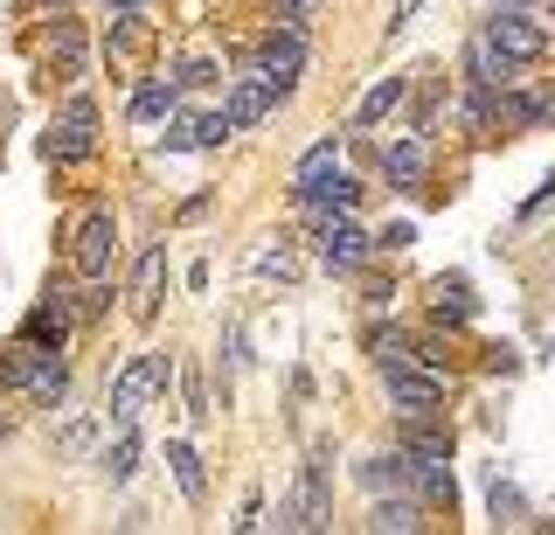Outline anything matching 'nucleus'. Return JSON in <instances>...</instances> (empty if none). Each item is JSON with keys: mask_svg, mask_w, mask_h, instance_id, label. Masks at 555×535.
<instances>
[{"mask_svg": "<svg viewBox=\"0 0 555 535\" xmlns=\"http://www.w3.org/2000/svg\"><path fill=\"white\" fill-rule=\"evenodd\" d=\"M257 271H264V279H299V257H292V251H264Z\"/></svg>", "mask_w": 555, "mask_h": 535, "instance_id": "obj_27", "label": "nucleus"}, {"mask_svg": "<svg viewBox=\"0 0 555 535\" xmlns=\"http://www.w3.org/2000/svg\"><path fill=\"white\" fill-rule=\"evenodd\" d=\"M181 396H188V418H195V424H208V418H216V410H208V390H202V375H195V369L181 375Z\"/></svg>", "mask_w": 555, "mask_h": 535, "instance_id": "obj_26", "label": "nucleus"}, {"mask_svg": "<svg viewBox=\"0 0 555 535\" xmlns=\"http://www.w3.org/2000/svg\"><path fill=\"white\" fill-rule=\"evenodd\" d=\"M216 77H222V71H216V56H188L173 84H181V91H202V84H216Z\"/></svg>", "mask_w": 555, "mask_h": 535, "instance_id": "obj_25", "label": "nucleus"}, {"mask_svg": "<svg viewBox=\"0 0 555 535\" xmlns=\"http://www.w3.org/2000/svg\"><path fill=\"white\" fill-rule=\"evenodd\" d=\"M334 167H340V140H320V147H306V161L292 167V188H306V181L334 175Z\"/></svg>", "mask_w": 555, "mask_h": 535, "instance_id": "obj_23", "label": "nucleus"}, {"mask_svg": "<svg viewBox=\"0 0 555 535\" xmlns=\"http://www.w3.org/2000/svg\"><path fill=\"white\" fill-rule=\"evenodd\" d=\"M63 334H69V306H63V300H56V306H35L28 327H22L28 348H63Z\"/></svg>", "mask_w": 555, "mask_h": 535, "instance_id": "obj_15", "label": "nucleus"}, {"mask_svg": "<svg viewBox=\"0 0 555 535\" xmlns=\"http://www.w3.org/2000/svg\"><path fill=\"white\" fill-rule=\"evenodd\" d=\"M132 473H139V431L118 424V438L104 445V480H112V487H126Z\"/></svg>", "mask_w": 555, "mask_h": 535, "instance_id": "obj_17", "label": "nucleus"}, {"mask_svg": "<svg viewBox=\"0 0 555 535\" xmlns=\"http://www.w3.org/2000/svg\"><path fill=\"white\" fill-rule=\"evenodd\" d=\"M479 36L493 42V49H500V56H507V63H534V56H542V49H548V28L534 22V14H520V8H500L493 22L479 28Z\"/></svg>", "mask_w": 555, "mask_h": 535, "instance_id": "obj_4", "label": "nucleus"}, {"mask_svg": "<svg viewBox=\"0 0 555 535\" xmlns=\"http://www.w3.org/2000/svg\"><path fill=\"white\" fill-rule=\"evenodd\" d=\"M382 244H389V251H410V244H416V230H410V222H396V230H382V237H375V251H382Z\"/></svg>", "mask_w": 555, "mask_h": 535, "instance_id": "obj_31", "label": "nucleus"}, {"mask_svg": "<svg viewBox=\"0 0 555 535\" xmlns=\"http://www.w3.org/2000/svg\"><path fill=\"white\" fill-rule=\"evenodd\" d=\"M112 251H118V222H112V209H91L77 222V271H83V285L112 271Z\"/></svg>", "mask_w": 555, "mask_h": 535, "instance_id": "obj_7", "label": "nucleus"}, {"mask_svg": "<svg viewBox=\"0 0 555 535\" xmlns=\"http://www.w3.org/2000/svg\"><path fill=\"white\" fill-rule=\"evenodd\" d=\"M188 132H195V147H222L236 132V118L230 112H202V118H188Z\"/></svg>", "mask_w": 555, "mask_h": 535, "instance_id": "obj_24", "label": "nucleus"}, {"mask_svg": "<svg viewBox=\"0 0 555 535\" xmlns=\"http://www.w3.org/2000/svg\"><path fill=\"white\" fill-rule=\"evenodd\" d=\"M42 153H49V161H56V167H77V161H91V153H98V105H91V98H69V105H63V118H56V126H49V140H42Z\"/></svg>", "mask_w": 555, "mask_h": 535, "instance_id": "obj_2", "label": "nucleus"}, {"mask_svg": "<svg viewBox=\"0 0 555 535\" xmlns=\"http://www.w3.org/2000/svg\"><path fill=\"white\" fill-rule=\"evenodd\" d=\"M83 445H91V418H77V424H69L63 438H56V453H63V459H77Z\"/></svg>", "mask_w": 555, "mask_h": 535, "instance_id": "obj_28", "label": "nucleus"}, {"mask_svg": "<svg viewBox=\"0 0 555 535\" xmlns=\"http://www.w3.org/2000/svg\"><path fill=\"white\" fill-rule=\"evenodd\" d=\"M354 480H361L369 494H382V487H403V480H410V459H403V453H389V459H361V466H354Z\"/></svg>", "mask_w": 555, "mask_h": 535, "instance_id": "obj_20", "label": "nucleus"}, {"mask_svg": "<svg viewBox=\"0 0 555 535\" xmlns=\"http://www.w3.org/2000/svg\"><path fill=\"white\" fill-rule=\"evenodd\" d=\"M403 459H410V453H403ZM410 480L424 487V500H444V514H451L459 487H451V466H444V459H410Z\"/></svg>", "mask_w": 555, "mask_h": 535, "instance_id": "obj_18", "label": "nucleus"}, {"mask_svg": "<svg viewBox=\"0 0 555 535\" xmlns=\"http://www.w3.org/2000/svg\"><path fill=\"white\" fill-rule=\"evenodd\" d=\"M382 390H389V404L403 410V418H430V410L444 404V375L424 369L416 348H410V361H389V369H382Z\"/></svg>", "mask_w": 555, "mask_h": 535, "instance_id": "obj_1", "label": "nucleus"}, {"mask_svg": "<svg viewBox=\"0 0 555 535\" xmlns=\"http://www.w3.org/2000/svg\"><path fill=\"white\" fill-rule=\"evenodd\" d=\"M222 112L236 118V132H243V126H257V118H271V112H278V84H271L264 71H243V77L230 84V105H222Z\"/></svg>", "mask_w": 555, "mask_h": 535, "instance_id": "obj_9", "label": "nucleus"}, {"mask_svg": "<svg viewBox=\"0 0 555 535\" xmlns=\"http://www.w3.org/2000/svg\"><path fill=\"white\" fill-rule=\"evenodd\" d=\"M403 91H410V84H403V77H382V84H375V91H369V98H361V112H354V118H361V126H382V118H389L396 105H403Z\"/></svg>", "mask_w": 555, "mask_h": 535, "instance_id": "obj_22", "label": "nucleus"}, {"mask_svg": "<svg viewBox=\"0 0 555 535\" xmlns=\"http://www.w3.org/2000/svg\"><path fill=\"white\" fill-rule=\"evenodd\" d=\"M104 8H146V0H104Z\"/></svg>", "mask_w": 555, "mask_h": 535, "instance_id": "obj_33", "label": "nucleus"}, {"mask_svg": "<svg viewBox=\"0 0 555 535\" xmlns=\"http://www.w3.org/2000/svg\"><path fill=\"white\" fill-rule=\"evenodd\" d=\"M416 8H424V0H396V8H389V36H396V28H410Z\"/></svg>", "mask_w": 555, "mask_h": 535, "instance_id": "obj_32", "label": "nucleus"}, {"mask_svg": "<svg viewBox=\"0 0 555 535\" xmlns=\"http://www.w3.org/2000/svg\"><path fill=\"white\" fill-rule=\"evenodd\" d=\"M292 202H299V209H306L312 222H326V216H347V209L361 202V181H347L340 167H334V175H320V181L292 188Z\"/></svg>", "mask_w": 555, "mask_h": 535, "instance_id": "obj_8", "label": "nucleus"}, {"mask_svg": "<svg viewBox=\"0 0 555 535\" xmlns=\"http://www.w3.org/2000/svg\"><path fill=\"white\" fill-rule=\"evenodd\" d=\"M493 514H507V522H514V514H528V500H520L507 480H493Z\"/></svg>", "mask_w": 555, "mask_h": 535, "instance_id": "obj_29", "label": "nucleus"}, {"mask_svg": "<svg viewBox=\"0 0 555 535\" xmlns=\"http://www.w3.org/2000/svg\"><path fill=\"white\" fill-rule=\"evenodd\" d=\"M430 314H438L444 327H465V320L479 314V306H473V285H465L459 271H444V279H430Z\"/></svg>", "mask_w": 555, "mask_h": 535, "instance_id": "obj_13", "label": "nucleus"}, {"mask_svg": "<svg viewBox=\"0 0 555 535\" xmlns=\"http://www.w3.org/2000/svg\"><path fill=\"white\" fill-rule=\"evenodd\" d=\"M167 466H173V480H181V494L188 500H208V473H202V453L188 438H173L167 445Z\"/></svg>", "mask_w": 555, "mask_h": 535, "instance_id": "obj_16", "label": "nucleus"}, {"mask_svg": "<svg viewBox=\"0 0 555 535\" xmlns=\"http://www.w3.org/2000/svg\"><path fill=\"white\" fill-rule=\"evenodd\" d=\"M382 175H389V188H424V175H430V140H424V132L389 140V147H382Z\"/></svg>", "mask_w": 555, "mask_h": 535, "instance_id": "obj_10", "label": "nucleus"}, {"mask_svg": "<svg viewBox=\"0 0 555 535\" xmlns=\"http://www.w3.org/2000/svg\"><path fill=\"white\" fill-rule=\"evenodd\" d=\"M230 528H264V500L250 494V500H243V508H236V522H230Z\"/></svg>", "mask_w": 555, "mask_h": 535, "instance_id": "obj_30", "label": "nucleus"}, {"mask_svg": "<svg viewBox=\"0 0 555 535\" xmlns=\"http://www.w3.org/2000/svg\"><path fill=\"white\" fill-rule=\"evenodd\" d=\"M167 375H173V361H167V355H132V361H126V375L112 383V424H139L146 396H153V390H167Z\"/></svg>", "mask_w": 555, "mask_h": 535, "instance_id": "obj_3", "label": "nucleus"}, {"mask_svg": "<svg viewBox=\"0 0 555 535\" xmlns=\"http://www.w3.org/2000/svg\"><path fill=\"white\" fill-rule=\"evenodd\" d=\"M285 8H320V0H285Z\"/></svg>", "mask_w": 555, "mask_h": 535, "instance_id": "obj_34", "label": "nucleus"}, {"mask_svg": "<svg viewBox=\"0 0 555 535\" xmlns=\"http://www.w3.org/2000/svg\"><path fill=\"white\" fill-rule=\"evenodd\" d=\"M465 77H473L479 91H507V84H514V63L500 56L486 36H473V42H465Z\"/></svg>", "mask_w": 555, "mask_h": 535, "instance_id": "obj_11", "label": "nucleus"}, {"mask_svg": "<svg viewBox=\"0 0 555 535\" xmlns=\"http://www.w3.org/2000/svg\"><path fill=\"white\" fill-rule=\"evenodd\" d=\"M0 438H8V418H0Z\"/></svg>", "mask_w": 555, "mask_h": 535, "instance_id": "obj_35", "label": "nucleus"}, {"mask_svg": "<svg viewBox=\"0 0 555 535\" xmlns=\"http://www.w3.org/2000/svg\"><path fill=\"white\" fill-rule=\"evenodd\" d=\"M369 528L375 535H410V528H424V508H416V500H375Z\"/></svg>", "mask_w": 555, "mask_h": 535, "instance_id": "obj_19", "label": "nucleus"}, {"mask_svg": "<svg viewBox=\"0 0 555 535\" xmlns=\"http://www.w3.org/2000/svg\"><path fill=\"white\" fill-rule=\"evenodd\" d=\"M403 453H410V459H451V431L424 424V418H410V431H403Z\"/></svg>", "mask_w": 555, "mask_h": 535, "instance_id": "obj_21", "label": "nucleus"}, {"mask_svg": "<svg viewBox=\"0 0 555 535\" xmlns=\"http://www.w3.org/2000/svg\"><path fill=\"white\" fill-rule=\"evenodd\" d=\"M375 257V237L361 230V222H347V216H326L320 222V265L326 271H361Z\"/></svg>", "mask_w": 555, "mask_h": 535, "instance_id": "obj_6", "label": "nucleus"}, {"mask_svg": "<svg viewBox=\"0 0 555 535\" xmlns=\"http://www.w3.org/2000/svg\"><path fill=\"white\" fill-rule=\"evenodd\" d=\"M173 105H181V84H173V77H153V84H139V91H132V118H139V126L167 118Z\"/></svg>", "mask_w": 555, "mask_h": 535, "instance_id": "obj_14", "label": "nucleus"}, {"mask_svg": "<svg viewBox=\"0 0 555 535\" xmlns=\"http://www.w3.org/2000/svg\"><path fill=\"white\" fill-rule=\"evenodd\" d=\"M160 279H167V251L153 244L146 257H139V271H132V320H153V314H160Z\"/></svg>", "mask_w": 555, "mask_h": 535, "instance_id": "obj_12", "label": "nucleus"}, {"mask_svg": "<svg viewBox=\"0 0 555 535\" xmlns=\"http://www.w3.org/2000/svg\"><path fill=\"white\" fill-rule=\"evenodd\" d=\"M257 71H264L271 84H278V98L292 91V84L306 77V28H285L278 22L264 42H257Z\"/></svg>", "mask_w": 555, "mask_h": 535, "instance_id": "obj_5", "label": "nucleus"}]
</instances>
